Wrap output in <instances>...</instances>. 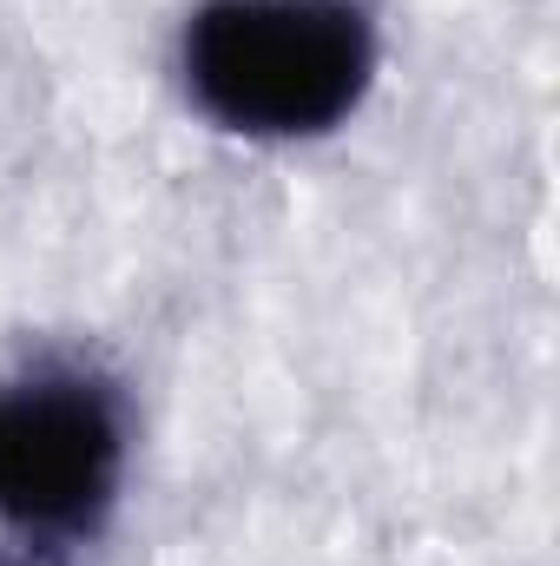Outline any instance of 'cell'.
Segmentation results:
<instances>
[{"label": "cell", "mask_w": 560, "mask_h": 566, "mask_svg": "<svg viewBox=\"0 0 560 566\" xmlns=\"http://www.w3.org/2000/svg\"><path fill=\"white\" fill-rule=\"evenodd\" d=\"M191 106L238 139H323L376 80L363 0H205L178 33Z\"/></svg>", "instance_id": "6da1fadb"}, {"label": "cell", "mask_w": 560, "mask_h": 566, "mask_svg": "<svg viewBox=\"0 0 560 566\" xmlns=\"http://www.w3.org/2000/svg\"><path fill=\"white\" fill-rule=\"evenodd\" d=\"M126 402L86 369H33L0 389V521L33 541H80L120 501Z\"/></svg>", "instance_id": "7a4b0ae2"}]
</instances>
